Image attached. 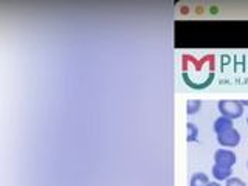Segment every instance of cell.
Returning <instances> with one entry per match:
<instances>
[{
    "label": "cell",
    "mask_w": 248,
    "mask_h": 186,
    "mask_svg": "<svg viewBox=\"0 0 248 186\" xmlns=\"http://www.w3.org/2000/svg\"><path fill=\"white\" fill-rule=\"evenodd\" d=\"M211 172H213V177L216 178V180H225V182H227L228 178L232 177V168L222 166V165H214L213 169H211Z\"/></svg>",
    "instance_id": "cell-4"
},
{
    "label": "cell",
    "mask_w": 248,
    "mask_h": 186,
    "mask_svg": "<svg viewBox=\"0 0 248 186\" xmlns=\"http://www.w3.org/2000/svg\"><path fill=\"white\" fill-rule=\"evenodd\" d=\"M225 186H248L242 178H239V177H231L228 178L227 182H225Z\"/></svg>",
    "instance_id": "cell-9"
},
{
    "label": "cell",
    "mask_w": 248,
    "mask_h": 186,
    "mask_svg": "<svg viewBox=\"0 0 248 186\" xmlns=\"http://www.w3.org/2000/svg\"><path fill=\"white\" fill-rule=\"evenodd\" d=\"M247 124H248V118H247Z\"/></svg>",
    "instance_id": "cell-13"
},
{
    "label": "cell",
    "mask_w": 248,
    "mask_h": 186,
    "mask_svg": "<svg viewBox=\"0 0 248 186\" xmlns=\"http://www.w3.org/2000/svg\"><path fill=\"white\" fill-rule=\"evenodd\" d=\"M232 127H234V121L230 120V118H225V116H219V118H217L213 124V129L216 132V135L222 134V132H227Z\"/></svg>",
    "instance_id": "cell-5"
},
{
    "label": "cell",
    "mask_w": 248,
    "mask_h": 186,
    "mask_svg": "<svg viewBox=\"0 0 248 186\" xmlns=\"http://www.w3.org/2000/svg\"><path fill=\"white\" fill-rule=\"evenodd\" d=\"M217 108H219L220 116L230 120H237L244 115V106L240 104V101L236 99H220L217 103Z\"/></svg>",
    "instance_id": "cell-1"
},
{
    "label": "cell",
    "mask_w": 248,
    "mask_h": 186,
    "mask_svg": "<svg viewBox=\"0 0 248 186\" xmlns=\"http://www.w3.org/2000/svg\"><path fill=\"white\" fill-rule=\"evenodd\" d=\"M240 104H242V106H248V99H240Z\"/></svg>",
    "instance_id": "cell-11"
},
{
    "label": "cell",
    "mask_w": 248,
    "mask_h": 186,
    "mask_svg": "<svg viewBox=\"0 0 248 186\" xmlns=\"http://www.w3.org/2000/svg\"><path fill=\"white\" fill-rule=\"evenodd\" d=\"M209 178L203 172H196L191 177V186H208Z\"/></svg>",
    "instance_id": "cell-6"
},
{
    "label": "cell",
    "mask_w": 248,
    "mask_h": 186,
    "mask_svg": "<svg viewBox=\"0 0 248 186\" xmlns=\"http://www.w3.org/2000/svg\"><path fill=\"white\" fill-rule=\"evenodd\" d=\"M186 129H188V137H186V140H188L189 143L196 141L199 138V127L194 123H188L186 124Z\"/></svg>",
    "instance_id": "cell-8"
},
{
    "label": "cell",
    "mask_w": 248,
    "mask_h": 186,
    "mask_svg": "<svg viewBox=\"0 0 248 186\" xmlns=\"http://www.w3.org/2000/svg\"><path fill=\"white\" fill-rule=\"evenodd\" d=\"M236 161H237L236 154L232 151H230V149H225V147H222V149H217L214 152V165H222V166L232 168L236 165Z\"/></svg>",
    "instance_id": "cell-3"
},
{
    "label": "cell",
    "mask_w": 248,
    "mask_h": 186,
    "mask_svg": "<svg viewBox=\"0 0 248 186\" xmlns=\"http://www.w3.org/2000/svg\"><path fill=\"white\" fill-rule=\"evenodd\" d=\"M217 143H219L225 149H231V147H236L240 143V134L236 127H232L227 132H222V134L217 135Z\"/></svg>",
    "instance_id": "cell-2"
},
{
    "label": "cell",
    "mask_w": 248,
    "mask_h": 186,
    "mask_svg": "<svg viewBox=\"0 0 248 186\" xmlns=\"http://www.w3.org/2000/svg\"><path fill=\"white\" fill-rule=\"evenodd\" d=\"M208 186H222V185H220L219 182H209Z\"/></svg>",
    "instance_id": "cell-10"
},
{
    "label": "cell",
    "mask_w": 248,
    "mask_h": 186,
    "mask_svg": "<svg viewBox=\"0 0 248 186\" xmlns=\"http://www.w3.org/2000/svg\"><path fill=\"white\" fill-rule=\"evenodd\" d=\"M247 168H248V161H247Z\"/></svg>",
    "instance_id": "cell-12"
},
{
    "label": "cell",
    "mask_w": 248,
    "mask_h": 186,
    "mask_svg": "<svg viewBox=\"0 0 248 186\" xmlns=\"http://www.w3.org/2000/svg\"><path fill=\"white\" fill-rule=\"evenodd\" d=\"M200 108H202L200 99H189L188 106H186V112H188V115H196L200 112Z\"/></svg>",
    "instance_id": "cell-7"
}]
</instances>
